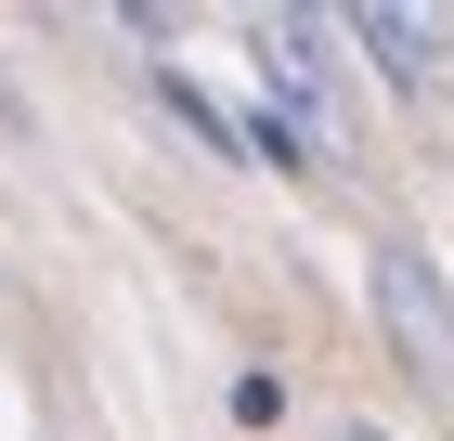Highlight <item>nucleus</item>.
Wrapping results in <instances>:
<instances>
[{
  "instance_id": "obj_1",
  "label": "nucleus",
  "mask_w": 454,
  "mask_h": 441,
  "mask_svg": "<svg viewBox=\"0 0 454 441\" xmlns=\"http://www.w3.org/2000/svg\"><path fill=\"white\" fill-rule=\"evenodd\" d=\"M260 104H286L299 130L338 156V130H350V66H338V39L350 27H325V13H260Z\"/></svg>"
},
{
  "instance_id": "obj_5",
  "label": "nucleus",
  "mask_w": 454,
  "mask_h": 441,
  "mask_svg": "<svg viewBox=\"0 0 454 441\" xmlns=\"http://www.w3.org/2000/svg\"><path fill=\"white\" fill-rule=\"evenodd\" d=\"M273 415H286V376L247 364V376H234V429H273Z\"/></svg>"
},
{
  "instance_id": "obj_4",
  "label": "nucleus",
  "mask_w": 454,
  "mask_h": 441,
  "mask_svg": "<svg viewBox=\"0 0 454 441\" xmlns=\"http://www.w3.org/2000/svg\"><path fill=\"white\" fill-rule=\"evenodd\" d=\"M247 156H260V169H286V182H312V169H325V143L299 130L286 104H247Z\"/></svg>"
},
{
  "instance_id": "obj_2",
  "label": "nucleus",
  "mask_w": 454,
  "mask_h": 441,
  "mask_svg": "<svg viewBox=\"0 0 454 441\" xmlns=\"http://www.w3.org/2000/svg\"><path fill=\"white\" fill-rule=\"evenodd\" d=\"M377 311H389L403 376H428V390H442V376H454V299H442V272H428L416 234H389V247H377Z\"/></svg>"
},
{
  "instance_id": "obj_3",
  "label": "nucleus",
  "mask_w": 454,
  "mask_h": 441,
  "mask_svg": "<svg viewBox=\"0 0 454 441\" xmlns=\"http://www.w3.org/2000/svg\"><path fill=\"white\" fill-rule=\"evenodd\" d=\"M350 52H364L403 104L442 91V27H428V13H403V0H364V13H350Z\"/></svg>"
}]
</instances>
